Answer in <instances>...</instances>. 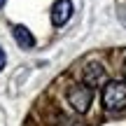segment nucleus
Here are the masks:
<instances>
[{
    "instance_id": "obj_1",
    "label": "nucleus",
    "mask_w": 126,
    "mask_h": 126,
    "mask_svg": "<svg viewBox=\"0 0 126 126\" xmlns=\"http://www.w3.org/2000/svg\"><path fill=\"white\" fill-rule=\"evenodd\" d=\"M103 105L110 112L126 108V84L124 82H108L103 86Z\"/></svg>"
},
{
    "instance_id": "obj_3",
    "label": "nucleus",
    "mask_w": 126,
    "mask_h": 126,
    "mask_svg": "<svg viewBox=\"0 0 126 126\" xmlns=\"http://www.w3.org/2000/svg\"><path fill=\"white\" fill-rule=\"evenodd\" d=\"M70 16H72V0H56L51 7V23L61 28L70 21Z\"/></svg>"
},
{
    "instance_id": "obj_5",
    "label": "nucleus",
    "mask_w": 126,
    "mask_h": 126,
    "mask_svg": "<svg viewBox=\"0 0 126 126\" xmlns=\"http://www.w3.org/2000/svg\"><path fill=\"white\" fill-rule=\"evenodd\" d=\"M12 35H14V40H16V45L21 47V49H33V47H35L33 33L28 31L26 26H21V23H16V26L12 28Z\"/></svg>"
},
{
    "instance_id": "obj_4",
    "label": "nucleus",
    "mask_w": 126,
    "mask_h": 126,
    "mask_svg": "<svg viewBox=\"0 0 126 126\" xmlns=\"http://www.w3.org/2000/svg\"><path fill=\"white\" fill-rule=\"evenodd\" d=\"M84 82H86V86H98V84H103L105 82V68L100 65V63H89V65L84 68Z\"/></svg>"
},
{
    "instance_id": "obj_2",
    "label": "nucleus",
    "mask_w": 126,
    "mask_h": 126,
    "mask_svg": "<svg viewBox=\"0 0 126 126\" xmlns=\"http://www.w3.org/2000/svg\"><path fill=\"white\" fill-rule=\"evenodd\" d=\"M68 103L72 105V110L79 114H84L89 110V105L94 103V89L86 84H75L68 89Z\"/></svg>"
},
{
    "instance_id": "obj_8",
    "label": "nucleus",
    "mask_w": 126,
    "mask_h": 126,
    "mask_svg": "<svg viewBox=\"0 0 126 126\" xmlns=\"http://www.w3.org/2000/svg\"><path fill=\"white\" fill-rule=\"evenodd\" d=\"M5 2H7V0H0V9H2V7H5Z\"/></svg>"
},
{
    "instance_id": "obj_6",
    "label": "nucleus",
    "mask_w": 126,
    "mask_h": 126,
    "mask_svg": "<svg viewBox=\"0 0 126 126\" xmlns=\"http://www.w3.org/2000/svg\"><path fill=\"white\" fill-rule=\"evenodd\" d=\"M56 126H82L79 122H72V119H68V117H59L56 119Z\"/></svg>"
},
{
    "instance_id": "obj_9",
    "label": "nucleus",
    "mask_w": 126,
    "mask_h": 126,
    "mask_svg": "<svg viewBox=\"0 0 126 126\" xmlns=\"http://www.w3.org/2000/svg\"><path fill=\"white\" fill-rule=\"evenodd\" d=\"M124 72H126V61H124Z\"/></svg>"
},
{
    "instance_id": "obj_7",
    "label": "nucleus",
    "mask_w": 126,
    "mask_h": 126,
    "mask_svg": "<svg viewBox=\"0 0 126 126\" xmlns=\"http://www.w3.org/2000/svg\"><path fill=\"white\" fill-rule=\"evenodd\" d=\"M5 63H7V56H5L2 47H0V70H2V68H5Z\"/></svg>"
}]
</instances>
